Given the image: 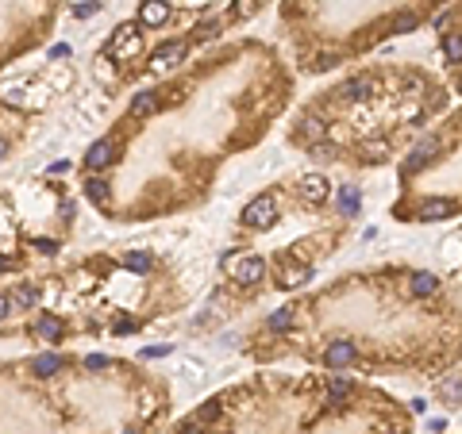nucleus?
I'll return each instance as SVG.
<instances>
[{"instance_id":"obj_1","label":"nucleus","mask_w":462,"mask_h":434,"mask_svg":"<svg viewBox=\"0 0 462 434\" xmlns=\"http://www.w3.org/2000/svg\"><path fill=\"white\" fill-rule=\"evenodd\" d=\"M277 212H274V196H258V200H251L243 208V227H274Z\"/></svg>"},{"instance_id":"obj_2","label":"nucleus","mask_w":462,"mask_h":434,"mask_svg":"<svg viewBox=\"0 0 462 434\" xmlns=\"http://www.w3.org/2000/svg\"><path fill=\"white\" fill-rule=\"evenodd\" d=\"M354 357H358V346H354L351 338H332L324 350V365L327 369H347L354 365Z\"/></svg>"},{"instance_id":"obj_3","label":"nucleus","mask_w":462,"mask_h":434,"mask_svg":"<svg viewBox=\"0 0 462 434\" xmlns=\"http://www.w3.org/2000/svg\"><path fill=\"white\" fill-rule=\"evenodd\" d=\"M435 150H439V138H420V143L413 146V154L404 158V173H420L424 165H432V158H435Z\"/></svg>"},{"instance_id":"obj_4","label":"nucleus","mask_w":462,"mask_h":434,"mask_svg":"<svg viewBox=\"0 0 462 434\" xmlns=\"http://www.w3.org/2000/svg\"><path fill=\"white\" fill-rule=\"evenodd\" d=\"M181 58H185V43H166V47H158L150 54V69L154 73H166V69L181 66Z\"/></svg>"},{"instance_id":"obj_5","label":"nucleus","mask_w":462,"mask_h":434,"mask_svg":"<svg viewBox=\"0 0 462 434\" xmlns=\"http://www.w3.org/2000/svg\"><path fill=\"white\" fill-rule=\"evenodd\" d=\"M454 212H459V204H454V200H447V196H435V200H424L416 215H420L424 223H439V219H451Z\"/></svg>"},{"instance_id":"obj_6","label":"nucleus","mask_w":462,"mask_h":434,"mask_svg":"<svg viewBox=\"0 0 462 434\" xmlns=\"http://www.w3.org/2000/svg\"><path fill=\"white\" fill-rule=\"evenodd\" d=\"M116 162V143L112 138H100V143L89 146V154H85V165L89 169H104V165Z\"/></svg>"},{"instance_id":"obj_7","label":"nucleus","mask_w":462,"mask_h":434,"mask_svg":"<svg viewBox=\"0 0 462 434\" xmlns=\"http://www.w3.org/2000/svg\"><path fill=\"white\" fill-rule=\"evenodd\" d=\"M166 20H170V0H143V8H139V23L143 27H158Z\"/></svg>"},{"instance_id":"obj_8","label":"nucleus","mask_w":462,"mask_h":434,"mask_svg":"<svg viewBox=\"0 0 462 434\" xmlns=\"http://www.w3.org/2000/svg\"><path fill=\"white\" fill-rule=\"evenodd\" d=\"M262 273H266V261L258 258V254H251V258H243V261H239L235 280L243 285V289H251V285H258V280H262Z\"/></svg>"},{"instance_id":"obj_9","label":"nucleus","mask_w":462,"mask_h":434,"mask_svg":"<svg viewBox=\"0 0 462 434\" xmlns=\"http://www.w3.org/2000/svg\"><path fill=\"white\" fill-rule=\"evenodd\" d=\"M374 88H378V81L370 73H358V77H351L343 85V100H366V97H374Z\"/></svg>"},{"instance_id":"obj_10","label":"nucleus","mask_w":462,"mask_h":434,"mask_svg":"<svg viewBox=\"0 0 462 434\" xmlns=\"http://www.w3.org/2000/svg\"><path fill=\"white\" fill-rule=\"evenodd\" d=\"M158 108H162V100H158L154 88H147V93H135V97H131V116H135V119L154 116Z\"/></svg>"},{"instance_id":"obj_11","label":"nucleus","mask_w":462,"mask_h":434,"mask_svg":"<svg viewBox=\"0 0 462 434\" xmlns=\"http://www.w3.org/2000/svg\"><path fill=\"white\" fill-rule=\"evenodd\" d=\"M301 193H305V200H312V204H324V200H327V193H332V184H327V177H320V173H308L305 181H301Z\"/></svg>"},{"instance_id":"obj_12","label":"nucleus","mask_w":462,"mask_h":434,"mask_svg":"<svg viewBox=\"0 0 462 434\" xmlns=\"http://www.w3.org/2000/svg\"><path fill=\"white\" fill-rule=\"evenodd\" d=\"M297 135L305 138V143H320V138L327 135V119H320V116H305V119H301V127H297Z\"/></svg>"},{"instance_id":"obj_13","label":"nucleus","mask_w":462,"mask_h":434,"mask_svg":"<svg viewBox=\"0 0 462 434\" xmlns=\"http://www.w3.org/2000/svg\"><path fill=\"white\" fill-rule=\"evenodd\" d=\"M31 330H35L39 338H47V342H62V335H66V327H62V319H58V315H43Z\"/></svg>"},{"instance_id":"obj_14","label":"nucleus","mask_w":462,"mask_h":434,"mask_svg":"<svg viewBox=\"0 0 462 434\" xmlns=\"http://www.w3.org/2000/svg\"><path fill=\"white\" fill-rule=\"evenodd\" d=\"M58 369H62V357L58 354H39L35 361H31V373L43 376V381H47V376H54Z\"/></svg>"},{"instance_id":"obj_15","label":"nucleus","mask_w":462,"mask_h":434,"mask_svg":"<svg viewBox=\"0 0 462 434\" xmlns=\"http://www.w3.org/2000/svg\"><path fill=\"white\" fill-rule=\"evenodd\" d=\"M439 289V277L435 273H416L413 277V296H432Z\"/></svg>"},{"instance_id":"obj_16","label":"nucleus","mask_w":462,"mask_h":434,"mask_svg":"<svg viewBox=\"0 0 462 434\" xmlns=\"http://www.w3.org/2000/svg\"><path fill=\"white\" fill-rule=\"evenodd\" d=\"M416 23H420L416 12H397L393 23H389V31H393V35H408V31H416Z\"/></svg>"},{"instance_id":"obj_17","label":"nucleus","mask_w":462,"mask_h":434,"mask_svg":"<svg viewBox=\"0 0 462 434\" xmlns=\"http://www.w3.org/2000/svg\"><path fill=\"white\" fill-rule=\"evenodd\" d=\"M85 196L93 204H108V181H100V177H89L85 181Z\"/></svg>"},{"instance_id":"obj_18","label":"nucleus","mask_w":462,"mask_h":434,"mask_svg":"<svg viewBox=\"0 0 462 434\" xmlns=\"http://www.w3.org/2000/svg\"><path fill=\"white\" fill-rule=\"evenodd\" d=\"M339 208H343V215H354L358 208H362V196H358V189H354V184H347L343 193H339Z\"/></svg>"},{"instance_id":"obj_19","label":"nucleus","mask_w":462,"mask_h":434,"mask_svg":"<svg viewBox=\"0 0 462 434\" xmlns=\"http://www.w3.org/2000/svg\"><path fill=\"white\" fill-rule=\"evenodd\" d=\"M443 54H447V62H462V31L443 35Z\"/></svg>"},{"instance_id":"obj_20","label":"nucleus","mask_w":462,"mask_h":434,"mask_svg":"<svg viewBox=\"0 0 462 434\" xmlns=\"http://www.w3.org/2000/svg\"><path fill=\"white\" fill-rule=\"evenodd\" d=\"M12 308H35V304H39V292L35 289H27V285H20V289L12 292Z\"/></svg>"},{"instance_id":"obj_21","label":"nucleus","mask_w":462,"mask_h":434,"mask_svg":"<svg viewBox=\"0 0 462 434\" xmlns=\"http://www.w3.org/2000/svg\"><path fill=\"white\" fill-rule=\"evenodd\" d=\"M216 419H220V400H208V404H200V407H197V415H193V423H197V426L216 423Z\"/></svg>"},{"instance_id":"obj_22","label":"nucleus","mask_w":462,"mask_h":434,"mask_svg":"<svg viewBox=\"0 0 462 434\" xmlns=\"http://www.w3.org/2000/svg\"><path fill=\"white\" fill-rule=\"evenodd\" d=\"M266 327H270V330H289V327H293V308L274 311V315L266 319Z\"/></svg>"},{"instance_id":"obj_23","label":"nucleus","mask_w":462,"mask_h":434,"mask_svg":"<svg viewBox=\"0 0 462 434\" xmlns=\"http://www.w3.org/2000/svg\"><path fill=\"white\" fill-rule=\"evenodd\" d=\"M327 396H332V404L339 407V404H343V396H351V385H347L343 376H335L332 385H327Z\"/></svg>"},{"instance_id":"obj_24","label":"nucleus","mask_w":462,"mask_h":434,"mask_svg":"<svg viewBox=\"0 0 462 434\" xmlns=\"http://www.w3.org/2000/svg\"><path fill=\"white\" fill-rule=\"evenodd\" d=\"M124 265H128L131 273H147V269H150V258L135 250V254H128V258H124Z\"/></svg>"},{"instance_id":"obj_25","label":"nucleus","mask_w":462,"mask_h":434,"mask_svg":"<svg viewBox=\"0 0 462 434\" xmlns=\"http://www.w3.org/2000/svg\"><path fill=\"white\" fill-rule=\"evenodd\" d=\"M258 4H262V0H239V4H235V20H251V16L258 12Z\"/></svg>"},{"instance_id":"obj_26","label":"nucleus","mask_w":462,"mask_h":434,"mask_svg":"<svg viewBox=\"0 0 462 434\" xmlns=\"http://www.w3.org/2000/svg\"><path fill=\"white\" fill-rule=\"evenodd\" d=\"M85 365H89V373H100V369L108 365V357H100V354H93V357H85Z\"/></svg>"},{"instance_id":"obj_27","label":"nucleus","mask_w":462,"mask_h":434,"mask_svg":"<svg viewBox=\"0 0 462 434\" xmlns=\"http://www.w3.org/2000/svg\"><path fill=\"white\" fill-rule=\"evenodd\" d=\"M97 8H100V4H78L73 16H78V20H89V16H97Z\"/></svg>"},{"instance_id":"obj_28","label":"nucleus","mask_w":462,"mask_h":434,"mask_svg":"<svg viewBox=\"0 0 462 434\" xmlns=\"http://www.w3.org/2000/svg\"><path fill=\"white\" fill-rule=\"evenodd\" d=\"M216 35H220V23H205V27L197 31V39H205V43H208V39H216Z\"/></svg>"},{"instance_id":"obj_29","label":"nucleus","mask_w":462,"mask_h":434,"mask_svg":"<svg viewBox=\"0 0 462 434\" xmlns=\"http://www.w3.org/2000/svg\"><path fill=\"white\" fill-rule=\"evenodd\" d=\"M366 154H370V158H385V154H389V143H370V146H366Z\"/></svg>"},{"instance_id":"obj_30","label":"nucleus","mask_w":462,"mask_h":434,"mask_svg":"<svg viewBox=\"0 0 462 434\" xmlns=\"http://www.w3.org/2000/svg\"><path fill=\"white\" fill-rule=\"evenodd\" d=\"M35 250H39V254H54V250H58V242H54V239H35Z\"/></svg>"},{"instance_id":"obj_31","label":"nucleus","mask_w":462,"mask_h":434,"mask_svg":"<svg viewBox=\"0 0 462 434\" xmlns=\"http://www.w3.org/2000/svg\"><path fill=\"white\" fill-rule=\"evenodd\" d=\"M332 66H339L335 54H316V69H332Z\"/></svg>"},{"instance_id":"obj_32","label":"nucleus","mask_w":462,"mask_h":434,"mask_svg":"<svg viewBox=\"0 0 462 434\" xmlns=\"http://www.w3.org/2000/svg\"><path fill=\"white\" fill-rule=\"evenodd\" d=\"M443 396H454V400H462V385H459V381H447V385H443Z\"/></svg>"},{"instance_id":"obj_33","label":"nucleus","mask_w":462,"mask_h":434,"mask_svg":"<svg viewBox=\"0 0 462 434\" xmlns=\"http://www.w3.org/2000/svg\"><path fill=\"white\" fill-rule=\"evenodd\" d=\"M8 311H12V300H8V296H0V323L8 319Z\"/></svg>"},{"instance_id":"obj_34","label":"nucleus","mask_w":462,"mask_h":434,"mask_svg":"<svg viewBox=\"0 0 462 434\" xmlns=\"http://www.w3.org/2000/svg\"><path fill=\"white\" fill-rule=\"evenodd\" d=\"M66 54H69V47H66V43H58V47H50V58H66Z\"/></svg>"},{"instance_id":"obj_35","label":"nucleus","mask_w":462,"mask_h":434,"mask_svg":"<svg viewBox=\"0 0 462 434\" xmlns=\"http://www.w3.org/2000/svg\"><path fill=\"white\" fill-rule=\"evenodd\" d=\"M166 354V346H150V350H143V357H162Z\"/></svg>"},{"instance_id":"obj_36","label":"nucleus","mask_w":462,"mask_h":434,"mask_svg":"<svg viewBox=\"0 0 462 434\" xmlns=\"http://www.w3.org/2000/svg\"><path fill=\"white\" fill-rule=\"evenodd\" d=\"M8 269H16V258H0V273H8Z\"/></svg>"},{"instance_id":"obj_37","label":"nucleus","mask_w":462,"mask_h":434,"mask_svg":"<svg viewBox=\"0 0 462 434\" xmlns=\"http://www.w3.org/2000/svg\"><path fill=\"white\" fill-rule=\"evenodd\" d=\"M181 434H205V431H197V426H181Z\"/></svg>"},{"instance_id":"obj_38","label":"nucleus","mask_w":462,"mask_h":434,"mask_svg":"<svg viewBox=\"0 0 462 434\" xmlns=\"http://www.w3.org/2000/svg\"><path fill=\"white\" fill-rule=\"evenodd\" d=\"M4 154H8V143H4V138H0V158H4Z\"/></svg>"},{"instance_id":"obj_39","label":"nucleus","mask_w":462,"mask_h":434,"mask_svg":"<svg viewBox=\"0 0 462 434\" xmlns=\"http://www.w3.org/2000/svg\"><path fill=\"white\" fill-rule=\"evenodd\" d=\"M124 434H139V431H124Z\"/></svg>"},{"instance_id":"obj_40","label":"nucleus","mask_w":462,"mask_h":434,"mask_svg":"<svg viewBox=\"0 0 462 434\" xmlns=\"http://www.w3.org/2000/svg\"><path fill=\"white\" fill-rule=\"evenodd\" d=\"M459 93H462V81H459Z\"/></svg>"}]
</instances>
